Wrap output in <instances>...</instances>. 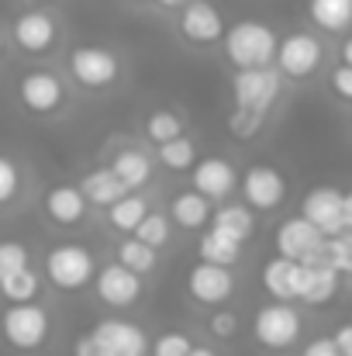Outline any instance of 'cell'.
<instances>
[{"label": "cell", "instance_id": "603a6c76", "mask_svg": "<svg viewBox=\"0 0 352 356\" xmlns=\"http://www.w3.org/2000/svg\"><path fill=\"white\" fill-rule=\"evenodd\" d=\"M308 17L318 31L342 35L352 28V0H308Z\"/></svg>", "mask_w": 352, "mask_h": 356}, {"label": "cell", "instance_id": "f35d334b", "mask_svg": "<svg viewBox=\"0 0 352 356\" xmlns=\"http://www.w3.org/2000/svg\"><path fill=\"white\" fill-rule=\"evenodd\" d=\"M328 87H332V94H335L339 101L352 104V66H349V63H339V66L332 70Z\"/></svg>", "mask_w": 352, "mask_h": 356}, {"label": "cell", "instance_id": "8d00e7d4", "mask_svg": "<svg viewBox=\"0 0 352 356\" xmlns=\"http://www.w3.org/2000/svg\"><path fill=\"white\" fill-rule=\"evenodd\" d=\"M238 329H242V322H238V315H235L232 308H221V305H218V308L211 312V318H208V332L218 336L221 343H225V339H235Z\"/></svg>", "mask_w": 352, "mask_h": 356}, {"label": "cell", "instance_id": "3957f363", "mask_svg": "<svg viewBox=\"0 0 352 356\" xmlns=\"http://www.w3.org/2000/svg\"><path fill=\"white\" fill-rule=\"evenodd\" d=\"M0 332H3V339L14 350L31 353V350L45 346V339L52 332V318H49V312L38 301H14L0 315Z\"/></svg>", "mask_w": 352, "mask_h": 356}, {"label": "cell", "instance_id": "7402d4cb", "mask_svg": "<svg viewBox=\"0 0 352 356\" xmlns=\"http://www.w3.org/2000/svg\"><path fill=\"white\" fill-rule=\"evenodd\" d=\"M80 191H83V194H87V201H90V204H97V208H111L117 197H124V194H128V187L121 184V177H117L111 166H101V170L83 173Z\"/></svg>", "mask_w": 352, "mask_h": 356}, {"label": "cell", "instance_id": "8fae6325", "mask_svg": "<svg viewBox=\"0 0 352 356\" xmlns=\"http://www.w3.org/2000/svg\"><path fill=\"white\" fill-rule=\"evenodd\" d=\"M342 287V273L325 263L321 256H311V259H301V284H297V301L308 305V308H321L328 305Z\"/></svg>", "mask_w": 352, "mask_h": 356}, {"label": "cell", "instance_id": "2e32d148", "mask_svg": "<svg viewBox=\"0 0 352 356\" xmlns=\"http://www.w3.org/2000/svg\"><path fill=\"white\" fill-rule=\"evenodd\" d=\"M238 184H242V180H238L235 166L228 163V159H221V156L197 159V166L190 170V187H197V191H201L204 197H211V201H225V197H232Z\"/></svg>", "mask_w": 352, "mask_h": 356}, {"label": "cell", "instance_id": "c3c4849f", "mask_svg": "<svg viewBox=\"0 0 352 356\" xmlns=\"http://www.w3.org/2000/svg\"><path fill=\"white\" fill-rule=\"evenodd\" d=\"M349 121H352V115H349Z\"/></svg>", "mask_w": 352, "mask_h": 356}, {"label": "cell", "instance_id": "484cf974", "mask_svg": "<svg viewBox=\"0 0 352 356\" xmlns=\"http://www.w3.org/2000/svg\"><path fill=\"white\" fill-rule=\"evenodd\" d=\"M156 159H159V166L169 170V173H187V170L197 166V145H194V138H187V131H183V135H176V138L156 145Z\"/></svg>", "mask_w": 352, "mask_h": 356}, {"label": "cell", "instance_id": "ba28073f", "mask_svg": "<svg viewBox=\"0 0 352 356\" xmlns=\"http://www.w3.org/2000/svg\"><path fill=\"white\" fill-rule=\"evenodd\" d=\"M238 187H242L245 204L255 208V211H276L287 201V177L276 166H269V163L249 166Z\"/></svg>", "mask_w": 352, "mask_h": 356}, {"label": "cell", "instance_id": "bcb514c9", "mask_svg": "<svg viewBox=\"0 0 352 356\" xmlns=\"http://www.w3.org/2000/svg\"><path fill=\"white\" fill-rule=\"evenodd\" d=\"M190 356H218V353H215L211 346H194V350H190Z\"/></svg>", "mask_w": 352, "mask_h": 356}, {"label": "cell", "instance_id": "83f0119b", "mask_svg": "<svg viewBox=\"0 0 352 356\" xmlns=\"http://www.w3.org/2000/svg\"><path fill=\"white\" fill-rule=\"evenodd\" d=\"M211 225L221 229V232H228V236H235L238 242H245V238H252V232H255V208H249L245 201L242 204H221L215 211Z\"/></svg>", "mask_w": 352, "mask_h": 356}, {"label": "cell", "instance_id": "52a82bcc", "mask_svg": "<svg viewBox=\"0 0 352 356\" xmlns=\"http://www.w3.org/2000/svg\"><path fill=\"white\" fill-rule=\"evenodd\" d=\"M69 76L87 90H108L121 76V63L111 49L101 45H76L69 52Z\"/></svg>", "mask_w": 352, "mask_h": 356}, {"label": "cell", "instance_id": "4fadbf2b", "mask_svg": "<svg viewBox=\"0 0 352 356\" xmlns=\"http://www.w3.org/2000/svg\"><path fill=\"white\" fill-rule=\"evenodd\" d=\"M180 35L190 45H215L225 38V17L211 0H187L180 10Z\"/></svg>", "mask_w": 352, "mask_h": 356}, {"label": "cell", "instance_id": "f546056e", "mask_svg": "<svg viewBox=\"0 0 352 356\" xmlns=\"http://www.w3.org/2000/svg\"><path fill=\"white\" fill-rule=\"evenodd\" d=\"M38 287H42V280H38V273L31 266H21V270H14V273H7L0 280V294L7 298V305H14V301H35L38 298Z\"/></svg>", "mask_w": 352, "mask_h": 356}, {"label": "cell", "instance_id": "f1b7e54d", "mask_svg": "<svg viewBox=\"0 0 352 356\" xmlns=\"http://www.w3.org/2000/svg\"><path fill=\"white\" fill-rule=\"evenodd\" d=\"M117 263H124L128 270H135V273H152L156 266H159V249L156 245H149L145 238L131 236V238H121L117 242Z\"/></svg>", "mask_w": 352, "mask_h": 356}, {"label": "cell", "instance_id": "30bf717a", "mask_svg": "<svg viewBox=\"0 0 352 356\" xmlns=\"http://www.w3.org/2000/svg\"><path fill=\"white\" fill-rule=\"evenodd\" d=\"M187 294H190L197 305H204V308H218V305H225V301L235 294L232 266H221V263H208V259H201V263L190 270V277H187Z\"/></svg>", "mask_w": 352, "mask_h": 356}, {"label": "cell", "instance_id": "44dd1931", "mask_svg": "<svg viewBox=\"0 0 352 356\" xmlns=\"http://www.w3.org/2000/svg\"><path fill=\"white\" fill-rule=\"evenodd\" d=\"M166 215L173 218V225H180V229H187V232H197V229H204V225L215 218V211H211V197H204L197 187L173 194Z\"/></svg>", "mask_w": 352, "mask_h": 356}, {"label": "cell", "instance_id": "74e56055", "mask_svg": "<svg viewBox=\"0 0 352 356\" xmlns=\"http://www.w3.org/2000/svg\"><path fill=\"white\" fill-rule=\"evenodd\" d=\"M21 266H28V249H24L21 242H14V238L0 242V280H3L7 273L21 270Z\"/></svg>", "mask_w": 352, "mask_h": 356}, {"label": "cell", "instance_id": "5bb4252c", "mask_svg": "<svg viewBox=\"0 0 352 356\" xmlns=\"http://www.w3.org/2000/svg\"><path fill=\"white\" fill-rule=\"evenodd\" d=\"M17 101L31 111V115H56L66 101V90H62V80L49 70H35V73H24L21 83H17Z\"/></svg>", "mask_w": 352, "mask_h": 356}, {"label": "cell", "instance_id": "6da1fadb", "mask_svg": "<svg viewBox=\"0 0 352 356\" xmlns=\"http://www.w3.org/2000/svg\"><path fill=\"white\" fill-rule=\"evenodd\" d=\"M276 45H280V35L262 21H235L232 28H225V38H221V52L232 70L273 66Z\"/></svg>", "mask_w": 352, "mask_h": 356}, {"label": "cell", "instance_id": "7dc6e473", "mask_svg": "<svg viewBox=\"0 0 352 356\" xmlns=\"http://www.w3.org/2000/svg\"><path fill=\"white\" fill-rule=\"evenodd\" d=\"M0 52H3V31H0Z\"/></svg>", "mask_w": 352, "mask_h": 356}, {"label": "cell", "instance_id": "7bdbcfd3", "mask_svg": "<svg viewBox=\"0 0 352 356\" xmlns=\"http://www.w3.org/2000/svg\"><path fill=\"white\" fill-rule=\"evenodd\" d=\"M342 222L352 232V191H346V197H342Z\"/></svg>", "mask_w": 352, "mask_h": 356}, {"label": "cell", "instance_id": "836d02e7", "mask_svg": "<svg viewBox=\"0 0 352 356\" xmlns=\"http://www.w3.org/2000/svg\"><path fill=\"white\" fill-rule=\"evenodd\" d=\"M318 256H321L325 263H332L342 277L352 273V245H349V238H346V232L325 238V245H321V252H318Z\"/></svg>", "mask_w": 352, "mask_h": 356}, {"label": "cell", "instance_id": "7c38bea8", "mask_svg": "<svg viewBox=\"0 0 352 356\" xmlns=\"http://www.w3.org/2000/svg\"><path fill=\"white\" fill-rule=\"evenodd\" d=\"M94 291L97 298L108 305V308H131L138 298H142V273L128 270L124 263H108V266H97V277H94Z\"/></svg>", "mask_w": 352, "mask_h": 356}, {"label": "cell", "instance_id": "4dcf8cb0", "mask_svg": "<svg viewBox=\"0 0 352 356\" xmlns=\"http://www.w3.org/2000/svg\"><path fill=\"white\" fill-rule=\"evenodd\" d=\"M266 118L269 115H262V111H252V108H238L232 104V111H228V135H232L235 142H252V138H259L262 135V128H266Z\"/></svg>", "mask_w": 352, "mask_h": 356}, {"label": "cell", "instance_id": "60d3db41", "mask_svg": "<svg viewBox=\"0 0 352 356\" xmlns=\"http://www.w3.org/2000/svg\"><path fill=\"white\" fill-rule=\"evenodd\" d=\"M73 356H104L101 353V346H97V339L87 332V336H80L76 343H73Z\"/></svg>", "mask_w": 352, "mask_h": 356}, {"label": "cell", "instance_id": "ab89813d", "mask_svg": "<svg viewBox=\"0 0 352 356\" xmlns=\"http://www.w3.org/2000/svg\"><path fill=\"white\" fill-rule=\"evenodd\" d=\"M301 356H342V350L335 346V339H332V336H315V339H308V343H304Z\"/></svg>", "mask_w": 352, "mask_h": 356}, {"label": "cell", "instance_id": "7a4b0ae2", "mask_svg": "<svg viewBox=\"0 0 352 356\" xmlns=\"http://www.w3.org/2000/svg\"><path fill=\"white\" fill-rule=\"evenodd\" d=\"M301 332H304V318L290 301L273 298L262 308H255V315H252V339L262 350H273V353L294 350L301 343Z\"/></svg>", "mask_w": 352, "mask_h": 356}, {"label": "cell", "instance_id": "d4e9b609", "mask_svg": "<svg viewBox=\"0 0 352 356\" xmlns=\"http://www.w3.org/2000/svg\"><path fill=\"white\" fill-rule=\"evenodd\" d=\"M242 245L245 242H238L235 236L228 232H221V229H208L201 242H197V252H201V259H208V263H221V266H235L238 259H242Z\"/></svg>", "mask_w": 352, "mask_h": 356}, {"label": "cell", "instance_id": "cb8c5ba5", "mask_svg": "<svg viewBox=\"0 0 352 356\" xmlns=\"http://www.w3.org/2000/svg\"><path fill=\"white\" fill-rule=\"evenodd\" d=\"M111 170L121 177V184L128 191H142L152 180V159L142 149H121L111 156Z\"/></svg>", "mask_w": 352, "mask_h": 356}, {"label": "cell", "instance_id": "277c9868", "mask_svg": "<svg viewBox=\"0 0 352 356\" xmlns=\"http://www.w3.org/2000/svg\"><path fill=\"white\" fill-rule=\"evenodd\" d=\"M45 277L56 291H83L97 277V259L80 242H62L45 252Z\"/></svg>", "mask_w": 352, "mask_h": 356}, {"label": "cell", "instance_id": "ac0fdd59", "mask_svg": "<svg viewBox=\"0 0 352 356\" xmlns=\"http://www.w3.org/2000/svg\"><path fill=\"white\" fill-rule=\"evenodd\" d=\"M56 35H59V28H56L52 14H45V10H24L14 21V42L31 56L49 52L56 45Z\"/></svg>", "mask_w": 352, "mask_h": 356}, {"label": "cell", "instance_id": "d6a6232c", "mask_svg": "<svg viewBox=\"0 0 352 356\" xmlns=\"http://www.w3.org/2000/svg\"><path fill=\"white\" fill-rule=\"evenodd\" d=\"M169 225H173V218H169V215H162V211H149V215L142 218V225H138L131 236L145 238L149 245L162 249V245L169 242Z\"/></svg>", "mask_w": 352, "mask_h": 356}, {"label": "cell", "instance_id": "ee69618b", "mask_svg": "<svg viewBox=\"0 0 352 356\" xmlns=\"http://www.w3.org/2000/svg\"><path fill=\"white\" fill-rule=\"evenodd\" d=\"M339 63H349L352 66V35H346L342 45H339Z\"/></svg>", "mask_w": 352, "mask_h": 356}, {"label": "cell", "instance_id": "e575fe53", "mask_svg": "<svg viewBox=\"0 0 352 356\" xmlns=\"http://www.w3.org/2000/svg\"><path fill=\"white\" fill-rule=\"evenodd\" d=\"M190 350H194L190 336H187V332H180V329H169V332H162V336H156V339H152L149 356H190Z\"/></svg>", "mask_w": 352, "mask_h": 356}, {"label": "cell", "instance_id": "9a60e30c", "mask_svg": "<svg viewBox=\"0 0 352 356\" xmlns=\"http://www.w3.org/2000/svg\"><path fill=\"white\" fill-rule=\"evenodd\" d=\"M325 238L328 236H325L311 218L294 215V218L280 222V229H276L273 242H276V252H283V256H290V259H311V256L321 252Z\"/></svg>", "mask_w": 352, "mask_h": 356}, {"label": "cell", "instance_id": "b9f144b4", "mask_svg": "<svg viewBox=\"0 0 352 356\" xmlns=\"http://www.w3.org/2000/svg\"><path fill=\"white\" fill-rule=\"evenodd\" d=\"M332 339H335V346L342 350V356H352V322H346V325H339Z\"/></svg>", "mask_w": 352, "mask_h": 356}, {"label": "cell", "instance_id": "ffe728a7", "mask_svg": "<svg viewBox=\"0 0 352 356\" xmlns=\"http://www.w3.org/2000/svg\"><path fill=\"white\" fill-rule=\"evenodd\" d=\"M87 194L80 191V187H73V184H59V187H52L49 194H45V215L56 222V225H62V229H73V225H80L83 218H87Z\"/></svg>", "mask_w": 352, "mask_h": 356}, {"label": "cell", "instance_id": "1f68e13d", "mask_svg": "<svg viewBox=\"0 0 352 356\" xmlns=\"http://www.w3.org/2000/svg\"><path fill=\"white\" fill-rule=\"evenodd\" d=\"M142 128H145V138H149L152 145H162V142L183 135V121H180V115H173V111H166V108H156V111L145 118Z\"/></svg>", "mask_w": 352, "mask_h": 356}, {"label": "cell", "instance_id": "8992f818", "mask_svg": "<svg viewBox=\"0 0 352 356\" xmlns=\"http://www.w3.org/2000/svg\"><path fill=\"white\" fill-rule=\"evenodd\" d=\"M232 104L238 108H252L269 115L273 104L280 101L283 90V73L276 66H252V70H235L232 73Z\"/></svg>", "mask_w": 352, "mask_h": 356}, {"label": "cell", "instance_id": "e0dca14e", "mask_svg": "<svg viewBox=\"0 0 352 356\" xmlns=\"http://www.w3.org/2000/svg\"><path fill=\"white\" fill-rule=\"evenodd\" d=\"M342 197H346V191H339V187H315V191H308V197L301 201V215L311 218L325 236H339V232H346Z\"/></svg>", "mask_w": 352, "mask_h": 356}, {"label": "cell", "instance_id": "4316f807", "mask_svg": "<svg viewBox=\"0 0 352 356\" xmlns=\"http://www.w3.org/2000/svg\"><path fill=\"white\" fill-rule=\"evenodd\" d=\"M149 211H152L149 201L138 191H128L124 197H117L115 204L108 208V222H111V229H117V232H135Z\"/></svg>", "mask_w": 352, "mask_h": 356}, {"label": "cell", "instance_id": "d6986e66", "mask_svg": "<svg viewBox=\"0 0 352 356\" xmlns=\"http://www.w3.org/2000/svg\"><path fill=\"white\" fill-rule=\"evenodd\" d=\"M262 291L276 301H297V284H301V259H290L283 252L269 256L259 270Z\"/></svg>", "mask_w": 352, "mask_h": 356}, {"label": "cell", "instance_id": "9c48e42d", "mask_svg": "<svg viewBox=\"0 0 352 356\" xmlns=\"http://www.w3.org/2000/svg\"><path fill=\"white\" fill-rule=\"evenodd\" d=\"M90 336L97 339L104 356H149V350H152L145 329L128 322V318H104L90 329Z\"/></svg>", "mask_w": 352, "mask_h": 356}, {"label": "cell", "instance_id": "5b68a950", "mask_svg": "<svg viewBox=\"0 0 352 356\" xmlns=\"http://www.w3.org/2000/svg\"><path fill=\"white\" fill-rule=\"evenodd\" d=\"M321 66H325V45H321L318 35L290 31V35L280 38V45H276V70L283 73V80L308 83Z\"/></svg>", "mask_w": 352, "mask_h": 356}, {"label": "cell", "instance_id": "f6af8a7d", "mask_svg": "<svg viewBox=\"0 0 352 356\" xmlns=\"http://www.w3.org/2000/svg\"><path fill=\"white\" fill-rule=\"evenodd\" d=\"M156 3H159L162 10H183V3H187V0H156Z\"/></svg>", "mask_w": 352, "mask_h": 356}, {"label": "cell", "instance_id": "d590c367", "mask_svg": "<svg viewBox=\"0 0 352 356\" xmlns=\"http://www.w3.org/2000/svg\"><path fill=\"white\" fill-rule=\"evenodd\" d=\"M21 194V170L10 156H0V208H7Z\"/></svg>", "mask_w": 352, "mask_h": 356}]
</instances>
